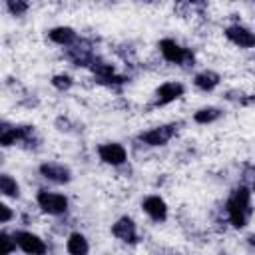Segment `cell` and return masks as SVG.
I'll use <instances>...</instances> for the list:
<instances>
[{"mask_svg": "<svg viewBox=\"0 0 255 255\" xmlns=\"http://www.w3.org/2000/svg\"><path fill=\"white\" fill-rule=\"evenodd\" d=\"M0 213H2V215H0V221H2V223H8V221L12 219V209H10L6 203L0 205Z\"/></svg>", "mask_w": 255, "mask_h": 255, "instance_id": "obj_22", "label": "cell"}, {"mask_svg": "<svg viewBox=\"0 0 255 255\" xmlns=\"http://www.w3.org/2000/svg\"><path fill=\"white\" fill-rule=\"evenodd\" d=\"M185 92L183 84L179 82H163L157 90H155V96H153V102L149 108H161V106H167L171 102H175L177 98H181Z\"/></svg>", "mask_w": 255, "mask_h": 255, "instance_id": "obj_7", "label": "cell"}, {"mask_svg": "<svg viewBox=\"0 0 255 255\" xmlns=\"http://www.w3.org/2000/svg\"><path fill=\"white\" fill-rule=\"evenodd\" d=\"M40 173L42 177H46L48 181L52 183H58V185H64L72 179V171L70 167L62 165V163H54V161H46L40 165Z\"/></svg>", "mask_w": 255, "mask_h": 255, "instance_id": "obj_11", "label": "cell"}, {"mask_svg": "<svg viewBox=\"0 0 255 255\" xmlns=\"http://www.w3.org/2000/svg\"><path fill=\"white\" fill-rule=\"evenodd\" d=\"M193 84L195 88H199L201 92H211L219 86V74L211 72V70H205V72H199L195 78H193Z\"/></svg>", "mask_w": 255, "mask_h": 255, "instance_id": "obj_15", "label": "cell"}, {"mask_svg": "<svg viewBox=\"0 0 255 255\" xmlns=\"http://www.w3.org/2000/svg\"><path fill=\"white\" fill-rule=\"evenodd\" d=\"M6 8L12 16H22L28 12V2H22V0H8L6 2Z\"/></svg>", "mask_w": 255, "mask_h": 255, "instance_id": "obj_21", "label": "cell"}, {"mask_svg": "<svg viewBox=\"0 0 255 255\" xmlns=\"http://www.w3.org/2000/svg\"><path fill=\"white\" fill-rule=\"evenodd\" d=\"M159 52H161L163 60H167L171 64H177V66H183V68H191L193 62H195L193 52L189 48H183L181 44H177L171 38H163L159 42Z\"/></svg>", "mask_w": 255, "mask_h": 255, "instance_id": "obj_2", "label": "cell"}, {"mask_svg": "<svg viewBox=\"0 0 255 255\" xmlns=\"http://www.w3.org/2000/svg\"><path fill=\"white\" fill-rule=\"evenodd\" d=\"M247 239H249V245H251V247H253V249H255V235H249V237H247Z\"/></svg>", "mask_w": 255, "mask_h": 255, "instance_id": "obj_25", "label": "cell"}, {"mask_svg": "<svg viewBox=\"0 0 255 255\" xmlns=\"http://www.w3.org/2000/svg\"><path fill=\"white\" fill-rule=\"evenodd\" d=\"M98 155H100V159H102L104 163L114 165V167L124 165L126 159H128V151H126V147H124L122 143H118V141L102 143V145L98 147Z\"/></svg>", "mask_w": 255, "mask_h": 255, "instance_id": "obj_9", "label": "cell"}, {"mask_svg": "<svg viewBox=\"0 0 255 255\" xmlns=\"http://www.w3.org/2000/svg\"><path fill=\"white\" fill-rule=\"evenodd\" d=\"M48 38H50L54 44L64 46V48H70V46H74V44L78 42V34H76V30L70 28V26H56V28H52V30L48 32Z\"/></svg>", "mask_w": 255, "mask_h": 255, "instance_id": "obj_14", "label": "cell"}, {"mask_svg": "<svg viewBox=\"0 0 255 255\" xmlns=\"http://www.w3.org/2000/svg\"><path fill=\"white\" fill-rule=\"evenodd\" d=\"M219 118H221V110H219V108H213V106L201 108V110H197V112L193 114V120H195L197 124H213V122L219 120Z\"/></svg>", "mask_w": 255, "mask_h": 255, "instance_id": "obj_17", "label": "cell"}, {"mask_svg": "<svg viewBox=\"0 0 255 255\" xmlns=\"http://www.w3.org/2000/svg\"><path fill=\"white\" fill-rule=\"evenodd\" d=\"M112 235L118 237L124 243H129V245H135L139 241L137 239V227H135V223H133L131 217H120L112 225Z\"/></svg>", "mask_w": 255, "mask_h": 255, "instance_id": "obj_10", "label": "cell"}, {"mask_svg": "<svg viewBox=\"0 0 255 255\" xmlns=\"http://www.w3.org/2000/svg\"><path fill=\"white\" fill-rule=\"evenodd\" d=\"M72 84H74V80H72L68 74H56V76L52 78V86H54L56 90H60V92L70 90V88H72Z\"/></svg>", "mask_w": 255, "mask_h": 255, "instance_id": "obj_20", "label": "cell"}, {"mask_svg": "<svg viewBox=\"0 0 255 255\" xmlns=\"http://www.w3.org/2000/svg\"><path fill=\"white\" fill-rule=\"evenodd\" d=\"M14 239H16L18 249H22L26 255H46L48 253V245L36 233H30V231H22L20 229V231L14 233Z\"/></svg>", "mask_w": 255, "mask_h": 255, "instance_id": "obj_6", "label": "cell"}, {"mask_svg": "<svg viewBox=\"0 0 255 255\" xmlns=\"http://www.w3.org/2000/svg\"><path fill=\"white\" fill-rule=\"evenodd\" d=\"M247 171H249V173H251V175H247V177H249V179H251V189H253V191H255V167H249V169H247Z\"/></svg>", "mask_w": 255, "mask_h": 255, "instance_id": "obj_24", "label": "cell"}, {"mask_svg": "<svg viewBox=\"0 0 255 255\" xmlns=\"http://www.w3.org/2000/svg\"><path fill=\"white\" fill-rule=\"evenodd\" d=\"M225 36H227L229 42H233L239 48H253L255 46V34L249 28L241 26V24L227 26L225 28Z\"/></svg>", "mask_w": 255, "mask_h": 255, "instance_id": "obj_12", "label": "cell"}, {"mask_svg": "<svg viewBox=\"0 0 255 255\" xmlns=\"http://www.w3.org/2000/svg\"><path fill=\"white\" fill-rule=\"evenodd\" d=\"M141 207L143 211L149 215V219L161 223L167 219V203L163 201V197L159 195H147L143 201H141Z\"/></svg>", "mask_w": 255, "mask_h": 255, "instance_id": "obj_13", "label": "cell"}, {"mask_svg": "<svg viewBox=\"0 0 255 255\" xmlns=\"http://www.w3.org/2000/svg\"><path fill=\"white\" fill-rule=\"evenodd\" d=\"M239 104H243V106H255V94H251V96H243V100H241Z\"/></svg>", "mask_w": 255, "mask_h": 255, "instance_id": "obj_23", "label": "cell"}, {"mask_svg": "<svg viewBox=\"0 0 255 255\" xmlns=\"http://www.w3.org/2000/svg\"><path fill=\"white\" fill-rule=\"evenodd\" d=\"M0 191L6 195V197H18L20 195V185L16 183V179L8 173H2L0 175Z\"/></svg>", "mask_w": 255, "mask_h": 255, "instance_id": "obj_18", "label": "cell"}, {"mask_svg": "<svg viewBox=\"0 0 255 255\" xmlns=\"http://www.w3.org/2000/svg\"><path fill=\"white\" fill-rule=\"evenodd\" d=\"M225 211H227V219L233 227L243 229L249 223V217L253 215V205H251V189L247 185H239L235 187L227 201H225Z\"/></svg>", "mask_w": 255, "mask_h": 255, "instance_id": "obj_1", "label": "cell"}, {"mask_svg": "<svg viewBox=\"0 0 255 255\" xmlns=\"http://www.w3.org/2000/svg\"><path fill=\"white\" fill-rule=\"evenodd\" d=\"M16 239L14 235H8L6 231L0 233V255H10L12 251H16Z\"/></svg>", "mask_w": 255, "mask_h": 255, "instance_id": "obj_19", "label": "cell"}, {"mask_svg": "<svg viewBox=\"0 0 255 255\" xmlns=\"http://www.w3.org/2000/svg\"><path fill=\"white\" fill-rule=\"evenodd\" d=\"M66 249H68L70 255H88L90 243L82 233H72L66 241Z\"/></svg>", "mask_w": 255, "mask_h": 255, "instance_id": "obj_16", "label": "cell"}, {"mask_svg": "<svg viewBox=\"0 0 255 255\" xmlns=\"http://www.w3.org/2000/svg\"><path fill=\"white\" fill-rule=\"evenodd\" d=\"M66 58L74 64V66H82V68H90L96 54L92 52V46L84 40H78L74 46L66 48Z\"/></svg>", "mask_w": 255, "mask_h": 255, "instance_id": "obj_8", "label": "cell"}, {"mask_svg": "<svg viewBox=\"0 0 255 255\" xmlns=\"http://www.w3.org/2000/svg\"><path fill=\"white\" fill-rule=\"evenodd\" d=\"M177 133V124H163V126H157V128H151L147 131H141L137 135V139L145 145H151V147H157V145H165L173 135Z\"/></svg>", "mask_w": 255, "mask_h": 255, "instance_id": "obj_5", "label": "cell"}, {"mask_svg": "<svg viewBox=\"0 0 255 255\" xmlns=\"http://www.w3.org/2000/svg\"><path fill=\"white\" fill-rule=\"evenodd\" d=\"M38 207L48 215H64L68 211V197L62 193H54L48 189H40L36 195Z\"/></svg>", "mask_w": 255, "mask_h": 255, "instance_id": "obj_4", "label": "cell"}, {"mask_svg": "<svg viewBox=\"0 0 255 255\" xmlns=\"http://www.w3.org/2000/svg\"><path fill=\"white\" fill-rule=\"evenodd\" d=\"M34 126H0V143L4 147L14 145V143H32L34 141Z\"/></svg>", "mask_w": 255, "mask_h": 255, "instance_id": "obj_3", "label": "cell"}]
</instances>
